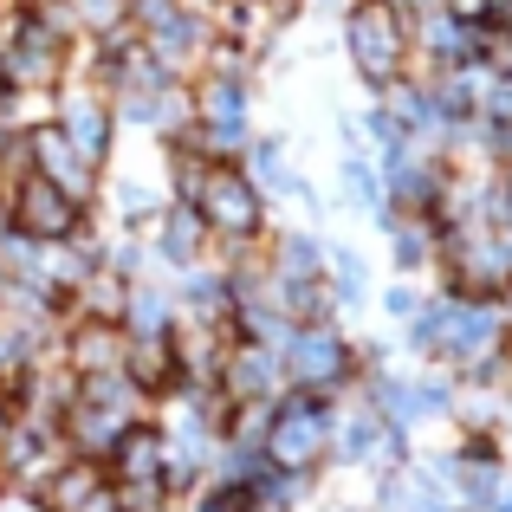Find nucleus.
<instances>
[{"label":"nucleus","instance_id":"cd10ccee","mask_svg":"<svg viewBox=\"0 0 512 512\" xmlns=\"http://www.w3.org/2000/svg\"><path fill=\"white\" fill-rule=\"evenodd\" d=\"M13 7H20V13H39V7H52V0H13Z\"/></svg>","mask_w":512,"mask_h":512},{"label":"nucleus","instance_id":"c85d7f7f","mask_svg":"<svg viewBox=\"0 0 512 512\" xmlns=\"http://www.w3.org/2000/svg\"><path fill=\"white\" fill-rule=\"evenodd\" d=\"M312 512H350V506H331V500H318V506H312Z\"/></svg>","mask_w":512,"mask_h":512},{"label":"nucleus","instance_id":"0eeeda50","mask_svg":"<svg viewBox=\"0 0 512 512\" xmlns=\"http://www.w3.org/2000/svg\"><path fill=\"white\" fill-rule=\"evenodd\" d=\"M286 383L305 389V396H344L357 383V344H350V325H292L286 344Z\"/></svg>","mask_w":512,"mask_h":512},{"label":"nucleus","instance_id":"4468645a","mask_svg":"<svg viewBox=\"0 0 512 512\" xmlns=\"http://www.w3.org/2000/svg\"><path fill=\"white\" fill-rule=\"evenodd\" d=\"M104 467H111V487H163V493H169V448H163V428L143 415L137 428H124V435H117V448L104 454Z\"/></svg>","mask_w":512,"mask_h":512},{"label":"nucleus","instance_id":"4be33fe9","mask_svg":"<svg viewBox=\"0 0 512 512\" xmlns=\"http://www.w3.org/2000/svg\"><path fill=\"white\" fill-rule=\"evenodd\" d=\"M175 512H247V487H221V480H201L195 493H182Z\"/></svg>","mask_w":512,"mask_h":512},{"label":"nucleus","instance_id":"b1692460","mask_svg":"<svg viewBox=\"0 0 512 512\" xmlns=\"http://www.w3.org/2000/svg\"><path fill=\"white\" fill-rule=\"evenodd\" d=\"M493 512H512V474L500 480V500H493Z\"/></svg>","mask_w":512,"mask_h":512},{"label":"nucleus","instance_id":"bb28decb","mask_svg":"<svg viewBox=\"0 0 512 512\" xmlns=\"http://www.w3.org/2000/svg\"><path fill=\"white\" fill-rule=\"evenodd\" d=\"M13 422V402H7V383H0V428Z\"/></svg>","mask_w":512,"mask_h":512},{"label":"nucleus","instance_id":"39448f33","mask_svg":"<svg viewBox=\"0 0 512 512\" xmlns=\"http://www.w3.org/2000/svg\"><path fill=\"white\" fill-rule=\"evenodd\" d=\"M260 454H266L273 474L318 480L331 467V402L325 396H305V389H286V396L266 409Z\"/></svg>","mask_w":512,"mask_h":512},{"label":"nucleus","instance_id":"c756f323","mask_svg":"<svg viewBox=\"0 0 512 512\" xmlns=\"http://www.w3.org/2000/svg\"><path fill=\"white\" fill-rule=\"evenodd\" d=\"M500 175H506V188H512V163H506V169H500Z\"/></svg>","mask_w":512,"mask_h":512},{"label":"nucleus","instance_id":"aec40b11","mask_svg":"<svg viewBox=\"0 0 512 512\" xmlns=\"http://www.w3.org/2000/svg\"><path fill=\"white\" fill-rule=\"evenodd\" d=\"M52 13L65 20V33H72L78 46H91V39L130 26V0H52Z\"/></svg>","mask_w":512,"mask_h":512},{"label":"nucleus","instance_id":"393cba45","mask_svg":"<svg viewBox=\"0 0 512 512\" xmlns=\"http://www.w3.org/2000/svg\"><path fill=\"white\" fill-rule=\"evenodd\" d=\"M13 91V72H7V52H0V98Z\"/></svg>","mask_w":512,"mask_h":512},{"label":"nucleus","instance_id":"5701e85b","mask_svg":"<svg viewBox=\"0 0 512 512\" xmlns=\"http://www.w3.org/2000/svg\"><path fill=\"white\" fill-rule=\"evenodd\" d=\"M0 512H52L39 487H20V480H0Z\"/></svg>","mask_w":512,"mask_h":512},{"label":"nucleus","instance_id":"7ed1b4c3","mask_svg":"<svg viewBox=\"0 0 512 512\" xmlns=\"http://www.w3.org/2000/svg\"><path fill=\"white\" fill-rule=\"evenodd\" d=\"M188 208L201 214V227L214 234V247H253V240L273 227V208H266V195L247 182V169L240 163H201L195 182H188Z\"/></svg>","mask_w":512,"mask_h":512},{"label":"nucleus","instance_id":"6e6552de","mask_svg":"<svg viewBox=\"0 0 512 512\" xmlns=\"http://www.w3.org/2000/svg\"><path fill=\"white\" fill-rule=\"evenodd\" d=\"M52 124L65 130V137L78 143V156L98 169H111V156L124 150V124H117V104L104 85H91V78H72V85L59 91V104H52Z\"/></svg>","mask_w":512,"mask_h":512},{"label":"nucleus","instance_id":"7c9ffc66","mask_svg":"<svg viewBox=\"0 0 512 512\" xmlns=\"http://www.w3.org/2000/svg\"><path fill=\"white\" fill-rule=\"evenodd\" d=\"M195 7H208V0H195Z\"/></svg>","mask_w":512,"mask_h":512},{"label":"nucleus","instance_id":"f03ea898","mask_svg":"<svg viewBox=\"0 0 512 512\" xmlns=\"http://www.w3.org/2000/svg\"><path fill=\"white\" fill-rule=\"evenodd\" d=\"M409 441L389 428V415L376 409V396L363 383H350L344 396H331V467H350L363 480H383L409 461Z\"/></svg>","mask_w":512,"mask_h":512},{"label":"nucleus","instance_id":"f8f14e48","mask_svg":"<svg viewBox=\"0 0 512 512\" xmlns=\"http://www.w3.org/2000/svg\"><path fill=\"white\" fill-rule=\"evenodd\" d=\"M52 350H59V363L85 383V376H117L124 370L130 338H124V325H111V318H65Z\"/></svg>","mask_w":512,"mask_h":512},{"label":"nucleus","instance_id":"2eb2a0df","mask_svg":"<svg viewBox=\"0 0 512 512\" xmlns=\"http://www.w3.org/2000/svg\"><path fill=\"white\" fill-rule=\"evenodd\" d=\"M383 247H389V273H402V279H435L441 273V221L435 214H389Z\"/></svg>","mask_w":512,"mask_h":512},{"label":"nucleus","instance_id":"9b49d317","mask_svg":"<svg viewBox=\"0 0 512 512\" xmlns=\"http://www.w3.org/2000/svg\"><path fill=\"white\" fill-rule=\"evenodd\" d=\"M214 389H221L227 402H279L286 396V357H279V344H253L240 338L234 350H227L221 376H214Z\"/></svg>","mask_w":512,"mask_h":512},{"label":"nucleus","instance_id":"dca6fc26","mask_svg":"<svg viewBox=\"0 0 512 512\" xmlns=\"http://www.w3.org/2000/svg\"><path fill=\"white\" fill-rule=\"evenodd\" d=\"M46 506H52V512H117L111 467L91 461V454H65L59 474L46 480Z\"/></svg>","mask_w":512,"mask_h":512},{"label":"nucleus","instance_id":"20e7f679","mask_svg":"<svg viewBox=\"0 0 512 512\" xmlns=\"http://www.w3.org/2000/svg\"><path fill=\"white\" fill-rule=\"evenodd\" d=\"M143 415H150V396H143L124 370H117V376H85L78 396H72V409L59 415V435H65V448H72V454L104 461V454L117 448V435L137 428Z\"/></svg>","mask_w":512,"mask_h":512},{"label":"nucleus","instance_id":"423d86ee","mask_svg":"<svg viewBox=\"0 0 512 512\" xmlns=\"http://www.w3.org/2000/svg\"><path fill=\"white\" fill-rule=\"evenodd\" d=\"M7 72H13V91H52L59 98L78 72V39L65 33V20L52 7L39 13H20V26L7 33Z\"/></svg>","mask_w":512,"mask_h":512},{"label":"nucleus","instance_id":"f257e3e1","mask_svg":"<svg viewBox=\"0 0 512 512\" xmlns=\"http://www.w3.org/2000/svg\"><path fill=\"white\" fill-rule=\"evenodd\" d=\"M338 59L363 85V98L389 91L396 78H409V13L396 0H350L338 13Z\"/></svg>","mask_w":512,"mask_h":512},{"label":"nucleus","instance_id":"a211bd4d","mask_svg":"<svg viewBox=\"0 0 512 512\" xmlns=\"http://www.w3.org/2000/svg\"><path fill=\"white\" fill-rule=\"evenodd\" d=\"M325 286L338 292V305H344V325H350V312H363V305L376 299V266H370V253L363 247H350V240H331L325 247Z\"/></svg>","mask_w":512,"mask_h":512},{"label":"nucleus","instance_id":"412c9836","mask_svg":"<svg viewBox=\"0 0 512 512\" xmlns=\"http://www.w3.org/2000/svg\"><path fill=\"white\" fill-rule=\"evenodd\" d=\"M435 299V279H402V273H389L383 286H376V312L389 318V331H402V325H415L422 318V305Z\"/></svg>","mask_w":512,"mask_h":512},{"label":"nucleus","instance_id":"1a4fd4ad","mask_svg":"<svg viewBox=\"0 0 512 512\" xmlns=\"http://www.w3.org/2000/svg\"><path fill=\"white\" fill-rule=\"evenodd\" d=\"M7 214H13V234L20 240H78L91 221H98V208L72 201L65 188H52L46 175H26V182L7 195Z\"/></svg>","mask_w":512,"mask_h":512},{"label":"nucleus","instance_id":"f3484780","mask_svg":"<svg viewBox=\"0 0 512 512\" xmlns=\"http://www.w3.org/2000/svg\"><path fill=\"white\" fill-rule=\"evenodd\" d=\"M124 299H130V279L117 273L111 260H98V266H85V279H78L72 292H65L59 312L65 318H111V325H124Z\"/></svg>","mask_w":512,"mask_h":512},{"label":"nucleus","instance_id":"9d476101","mask_svg":"<svg viewBox=\"0 0 512 512\" xmlns=\"http://www.w3.org/2000/svg\"><path fill=\"white\" fill-rule=\"evenodd\" d=\"M26 150H33V175H46L52 188H65V195L85 201V208H98V201H104V169L85 163V156H78V143L65 137L52 117L26 130Z\"/></svg>","mask_w":512,"mask_h":512},{"label":"nucleus","instance_id":"a878e982","mask_svg":"<svg viewBox=\"0 0 512 512\" xmlns=\"http://www.w3.org/2000/svg\"><path fill=\"white\" fill-rule=\"evenodd\" d=\"M13 234V214H7V195H0V240Z\"/></svg>","mask_w":512,"mask_h":512},{"label":"nucleus","instance_id":"6ab92c4d","mask_svg":"<svg viewBox=\"0 0 512 512\" xmlns=\"http://www.w3.org/2000/svg\"><path fill=\"white\" fill-rule=\"evenodd\" d=\"M130 338V331H124ZM124 376L143 389V396H169L175 383H182V370H175V344H169V331H150V338H130V350H124Z\"/></svg>","mask_w":512,"mask_h":512},{"label":"nucleus","instance_id":"ddd939ff","mask_svg":"<svg viewBox=\"0 0 512 512\" xmlns=\"http://www.w3.org/2000/svg\"><path fill=\"white\" fill-rule=\"evenodd\" d=\"M156 247V260L169 266V273H195V266H208L214 260V234L201 227V214L188 208V201H163V214L150 221V234H143Z\"/></svg>","mask_w":512,"mask_h":512}]
</instances>
